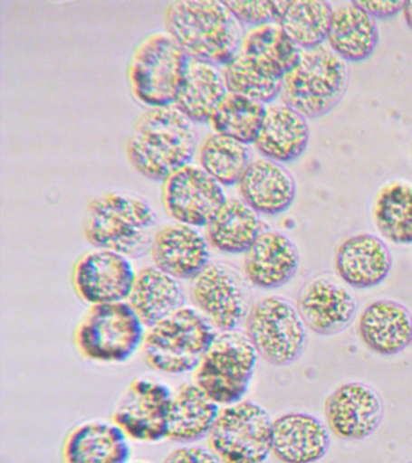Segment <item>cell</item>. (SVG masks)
Segmentation results:
<instances>
[{"instance_id": "obj_33", "label": "cell", "mask_w": 412, "mask_h": 463, "mask_svg": "<svg viewBox=\"0 0 412 463\" xmlns=\"http://www.w3.org/2000/svg\"><path fill=\"white\" fill-rule=\"evenodd\" d=\"M266 105L227 92L209 118L213 133L244 144H254L266 114Z\"/></svg>"}, {"instance_id": "obj_1", "label": "cell", "mask_w": 412, "mask_h": 463, "mask_svg": "<svg viewBox=\"0 0 412 463\" xmlns=\"http://www.w3.org/2000/svg\"><path fill=\"white\" fill-rule=\"evenodd\" d=\"M197 147L194 123L175 105L147 108L125 144L132 168L155 181L190 165Z\"/></svg>"}, {"instance_id": "obj_17", "label": "cell", "mask_w": 412, "mask_h": 463, "mask_svg": "<svg viewBox=\"0 0 412 463\" xmlns=\"http://www.w3.org/2000/svg\"><path fill=\"white\" fill-rule=\"evenodd\" d=\"M296 310L305 327L318 335H332L352 322L357 306L342 286L318 278L310 281L296 299Z\"/></svg>"}, {"instance_id": "obj_20", "label": "cell", "mask_w": 412, "mask_h": 463, "mask_svg": "<svg viewBox=\"0 0 412 463\" xmlns=\"http://www.w3.org/2000/svg\"><path fill=\"white\" fill-rule=\"evenodd\" d=\"M242 201L262 215H278L294 202V177L281 163L254 159L237 184Z\"/></svg>"}, {"instance_id": "obj_30", "label": "cell", "mask_w": 412, "mask_h": 463, "mask_svg": "<svg viewBox=\"0 0 412 463\" xmlns=\"http://www.w3.org/2000/svg\"><path fill=\"white\" fill-rule=\"evenodd\" d=\"M372 217L379 233L394 244L412 242V186L392 181L379 188L372 204Z\"/></svg>"}, {"instance_id": "obj_29", "label": "cell", "mask_w": 412, "mask_h": 463, "mask_svg": "<svg viewBox=\"0 0 412 463\" xmlns=\"http://www.w3.org/2000/svg\"><path fill=\"white\" fill-rule=\"evenodd\" d=\"M206 228V238L220 252L245 253L262 233L258 213L242 199H229Z\"/></svg>"}, {"instance_id": "obj_26", "label": "cell", "mask_w": 412, "mask_h": 463, "mask_svg": "<svg viewBox=\"0 0 412 463\" xmlns=\"http://www.w3.org/2000/svg\"><path fill=\"white\" fill-rule=\"evenodd\" d=\"M226 93L220 68L189 58L173 105L193 123L208 122Z\"/></svg>"}, {"instance_id": "obj_24", "label": "cell", "mask_w": 412, "mask_h": 463, "mask_svg": "<svg viewBox=\"0 0 412 463\" xmlns=\"http://www.w3.org/2000/svg\"><path fill=\"white\" fill-rule=\"evenodd\" d=\"M310 140L307 119L287 105L267 107L254 146L263 158L278 163L295 161Z\"/></svg>"}, {"instance_id": "obj_35", "label": "cell", "mask_w": 412, "mask_h": 463, "mask_svg": "<svg viewBox=\"0 0 412 463\" xmlns=\"http://www.w3.org/2000/svg\"><path fill=\"white\" fill-rule=\"evenodd\" d=\"M241 52L283 78L298 61L300 47L277 24L249 29L242 40Z\"/></svg>"}, {"instance_id": "obj_40", "label": "cell", "mask_w": 412, "mask_h": 463, "mask_svg": "<svg viewBox=\"0 0 412 463\" xmlns=\"http://www.w3.org/2000/svg\"><path fill=\"white\" fill-rule=\"evenodd\" d=\"M135 463H143V462H135Z\"/></svg>"}, {"instance_id": "obj_25", "label": "cell", "mask_w": 412, "mask_h": 463, "mask_svg": "<svg viewBox=\"0 0 412 463\" xmlns=\"http://www.w3.org/2000/svg\"><path fill=\"white\" fill-rule=\"evenodd\" d=\"M379 33L374 17L356 3L345 4L332 11L327 42L345 61H367L378 46Z\"/></svg>"}, {"instance_id": "obj_4", "label": "cell", "mask_w": 412, "mask_h": 463, "mask_svg": "<svg viewBox=\"0 0 412 463\" xmlns=\"http://www.w3.org/2000/svg\"><path fill=\"white\" fill-rule=\"evenodd\" d=\"M349 85V68L329 47L300 49L294 67L283 75L280 98L303 118H320L341 101Z\"/></svg>"}, {"instance_id": "obj_5", "label": "cell", "mask_w": 412, "mask_h": 463, "mask_svg": "<svg viewBox=\"0 0 412 463\" xmlns=\"http://www.w3.org/2000/svg\"><path fill=\"white\" fill-rule=\"evenodd\" d=\"M216 335V329L196 309L182 306L147 328L142 344L144 361L165 374L194 372Z\"/></svg>"}, {"instance_id": "obj_39", "label": "cell", "mask_w": 412, "mask_h": 463, "mask_svg": "<svg viewBox=\"0 0 412 463\" xmlns=\"http://www.w3.org/2000/svg\"><path fill=\"white\" fill-rule=\"evenodd\" d=\"M401 14H403L405 24L412 31V0L404 3L403 13Z\"/></svg>"}, {"instance_id": "obj_13", "label": "cell", "mask_w": 412, "mask_h": 463, "mask_svg": "<svg viewBox=\"0 0 412 463\" xmlns=\"http://www.w3.org/2000/svg\"><path fill=\"white\" fill-rule=\"evenodd\" d=\"M161 199L176 222L193 227L207 226L227 201L222 184L191 163L162 181Z\"/></svg>"}, {"instance_id": "obj_19", "label": "cell", "mask_w": 412, "mask_h": 463, "mask_svg": "<svg viewBox=\"0 0 412 463\" xmlns=\"http://www.w3.org/2000/svg\"><path fill=\"white\" fill-rule=\"evenodd\" d=\"M336 273L350 288L367 289L381 284L392 269L388 246L376 235L346 238L336 249Z\"/></svg>"}, {"instance_id": "obj_9", "label": "cell", "mask_w": 412, "mask_h": 463, "mask_svg": "<svg viewBox=\"0 0 412 463\" xmlns=\"http://www.w3.org/2000/svg\"><path fill=\"white\" fill-rule=\"evenodd\" d=\"M273 422L254 402L225 405L209 430V449L224 463H263L273 452Z\"/></svg>"}, {"instance_id": "obj_14", "label": "cell", "mask_w": 412, "mask_h": 463, "mask_svg": "<svg viewBox=\"0 0 412 463\" xmlns=\"http://www.w3.org/2000/svg\"><path fill=\"white\" fill-rule=\"evenodd\" d=\"M136 274L129 257L96 249L75 262L72 282L77 295L90 306L126 302Z\"/></svg>"}, {"instance_id": "obj_2", "label": "cell", "mask_w": 412, "mask_h": 463, "mask_svg": "<svg viewBox=\"0 0 412 463\" xmlns=\"http://www.w3.org/2000/svg\"><path fill=\"white\" fill-rule=\"evenodd\" d=\"M166 33L191 60L222 65L241 51L244 25L224 2L175 0L165 7Z\"/></svg>"}, {"instance_id": "obj_8", "label": "cell", "mask_w": 412, "mask_h": 463, "mask_svg": "<svg viewBox=\"0 0 412 463\" xmlns=\"http://www.w3.org/2000/svg\"><path fill=\"white\" fill-rule=\"evenodd\" d=\"M189 57L168 33H154L137 45L129 64V83L140 103L173 105Z\"/></svg>"}, {"instance_id": "obj_31", "label": "cell", "mask_w": 412, "mask_h": 463, "mask_svg": "<svg viewBox=\"0 0 412 463\" xmlns=\"http://www.w3.org/2000/svg\"><path fill=\"white\" fill-rule=\"evenodd\" d=\"M331 4L321 0H285L277 24L300 49L323 45L332 16Z\"/></svg>"}, {"instance_id": "obj_15", "label": "cell", "mask_w": 412, "mask_h": 463, "mask_svg": "<svg viewBox=\"0 0 412 463\" xmlns=\"http://www.w3.org/2000/svg\"><path fill=\"white\" fill-rule=\"evenodd\" d=\"M329 429L336 437L359 440L370 436L383 418L381 398L361 383H346L329 394L324 404Z\"/></svg>"}, {"instance_id": "obj_3", "label": "cell", "mask_w": 412, "mask_h": 463, "mask_svg": "<svg viewBox=\"0 0 412 463\" xmlns=\"http://www.w3.org/2000/svg\"><path fill=\"white\" fill-rule=\"evenodd\" d=\"M157 223V213L143 199L107 192L86 206L82 233L96 249L139 259L150 251Z\"/></svg>"}, {"instance_id": "obj_22", "label": "cell", "mask_w": 412, "mask_h": 463, "mask_svg": "<svg viewBox=\"0 0 412 463\" xmlns=\"http://www.w3.org/2000/svg\"><path fill=\"white\" fill-rule=\"evenodd\" d=\"M331 437L323 423L305 412H288L273 422V454L283 463H313L327 454Z\"/></svg>"}, {"instance_id": "obj_41", "label": "cell", "mask_w": 412, "mask_h": 463, "mask_svg": "<svg viewBox=\"0 0 412 463\" xmlns=\"http://www.w3.org/2000/svg\"><path fill=\"white\" fill-rule=\"evenodd\" d=\"M411 155H412V147H411Z\"/></svg>"}, {"instance_id": "obj_11", "label": "cell", "mask_w": 412, "mask_h": 463, "mask_svg": "<svg viewBox=\"0 0 412 463\" xmlns=\"http://www.w3.org/2000/svg\"><path fill=\"white\" fill-rule=\"evenodd\" d=\"M172 400L165 383L133 380L115 405L111 420L129 439L158 443L168 439Z\"/></svg>"}, {"instance_id": "obj_38", "label": "cell", "mask_w": 412, "mask_h": 463, "mask_svg": "<svg viewBox=\"0 0 412 463\" xmlns=\"http://www.w3.org/2000/svg\"><path fill=\"white\" fill-rule=\"evenodd\" d=\"M360 9L367 11L371 17L386 20L403 13L405 2H393V0H370V2H354Z\"/></svg>"}, {"instance_id": "obj_21", "label": "cell", "mask_w": 412, "mask_h": 463, "mask_svg": "<svg viewBox=\"0 0 412 463\" xmlns=\"http://www.w3.org/2000/svg\"><path fill=\"white\" fill-rule=\"evenodd\" d=\"M358 335L369 350L393 356L412 343V315L394 300H374L361 311Z\"/></svg>"}, {"instance_id": "obj_16", "label": "cell", "mask_w": 412, "mask_h": 463, "mask_svg": "<svg viewBox=\"0 0 412 463\" xmlns=\"http://www.w3.org/2000/svg\"><path fill=\"white\" fill-rule=\"evenodd\" d=\"M209 246L196 227L175 222L157 231L149 253L158 269L177 280H191L211 263Z\"/></svg>"}, {"instance_id": "obj_27", "label": "cell", "mask_w": 412, "mask_h": 463, "mask_svg": "<svg viewBox=\"0 0 412 463\" xmlns=\"http://www.w3.org/2000/svg\"><path fill=\"white\" fill-rule=\"evenodd\" d=\"M182 298L177 279L157 267H147L136 274L126 302L148 328L175 313L182 307Z\"/></svg>"}, {"instance_id": "obj_32", "label": "cell", "mask_w": 412, "mask_h": 463, "mask_svg": "<svg viewBox=\"0 0 412 463\" xmlns=\"http://www.w3.org/2000/svg\"><path fill=\"white\" fill-rule=\"evenodd\" d=\"M198 166L222 186L237 184L251 163L247 144L211 133L197 147Z\"/></svg>"}, {"instance_id": "obj_28", "label": "cell", "mask_w": 412, "mask_h": 463, "mask_svg": "<svg viewBox=\"0 0 412 463\" xmlns=\"http://www.w3.org/2000/svg\"><path fill=\"white\" fill-rule=\"evenodd\" d=\"M219 411L220 405L200 387L195 383H183L173 393L168 439L177 443H193L207 437Z\"/></svg>"}, {"instance_id": "obj_37", "label": "cell", "mask_w": 412, "mask_h": 463, "mask_svg": "<svg viewBox=\"0 0 412 463\" xmlns=\"http://www.w3.org/2000/svg\"><path fill=\"white\" fill-rule=\"evenodd\" d=\"M161 463H224L211 449L182 447L169 452Z\"/></svg>"}, {"instance_id": "obj_6", "label": "cell", "mask_w": 412, "mask_h": 463, "mask_svg": "<svg viewBox=\"0 0 412 463\" xmlns=\"http://www.w3.org/2000/svg\"><path fill=\"white\" fill-rule=\"evenodd\" d=\"M146 331L128 302L96 304L79 322L74 343L90 361L121 364L142 347Z\"/></svg>"}, {"instance_id": "obj_18", "label": "cell", "mask_w": 412, "mask_h": 463, "mask_svg": "<svg viewBox=\"0 0 412 463\" xmlns=\"http://www.w3.org/2000/svg\"><path fill=\"white\" fill-rule=\"evenodd\" d=\"M299 263V250L287 235L263 231L244 253V271L255 288L273 289L294 278Z\"/></svg>"}, {"instance_id": "obj_36", "label": "cell", "mask_w": 412, "mask_h": 463, "mask_svg": "<svg viewBox=\"0 0 412 463\" xmlns=\"http://www.w3.org/2000/svg\"><path fill=\"white\" fill-rule=\"evenodd\" d=\"M234 16L242 25L252 28L267 24H277L278 17L283 10L285 0L280 2H224Z\"/></svg>"}, {"instance_id": "obj_34", "label": "cell", "mask_w": 412, "mask_h": 463, "mask_svg": "<svg viewBox=\"0 0 412 463\" xmlns=\"http://www.w3.org/2000/svg\"><path fill=\"white\" fill-rule=\"evenodd\" d=\"M220 72L227 92L252 98L263 104L280 97L282 78L241 51L220 67Z\"/></svg>"}, {"instance_id": "obj_10", "label": "cell", "mask_w": 412, "mask_h": 463, "mask_svg": "<svg viewBox=\"0 0 412 463\" xmlns=\"http://www.w3.org/2000/svg\"><path fill=\"white\" fill-rule=\"evenodd\" d=\"M244 335L258 356L276 367L298 360L306 343L305 325L298 310L276 296L252 303L244 320Z\"/></svg>"}, {"instance_id": "obj_7", "label": "cell", "mask_w": 412, "mask_h": 463, "mask_svg": "<svg viewBox=\"0 0 412 463\" xmlns=\"http://www.w3.org/2000/svg\"><path fill=\"white\" fill-rule=\"evenodd\" d=\"M258 357L244 333L216 332L194 371V383L220 407L237 403L247 393Z\"/></svg>"}, {"instance_id": "obj_23", "label": "cell", "mask_w": 412, "mask_h": 463, "mask_svg": "<svg viewBox=\"0 0 412 463\" xmlns=\"http://www.w3.org/2000/svg\"><path fill=\"white\" fill-rule=\"evenodd\" d=\"M129 438L114 423L89 421L72 430L62 448L63 463H129Z\"/></svg>"}, {"instance_id": "obj_12", "label": "cell", "mask_w": 412, "mask_h": 463, "mask_svg": "<svg viewBox=\"0 0 412 463\" xmlns=\"http://www.w3.org/2000/svg\"><path fill=\"white\" fill-rule=\"evenodd\" d=\"M190 281L195 307L216 332L234 331L244 324L252 304L234 270L223 264L209 263Z\"/></svg>"}]
</instances>
